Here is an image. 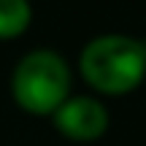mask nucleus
Segmentation results:
<instances>
[{
	"label": "nucleus",
	"instance_id": "7ed1b4c3",
	"mask_svg": "<svg viewBox=\"0 0 146 146\" xmlns=\"http://www.w3.org/2000/svg\"><path fill=\"white\" fill-rule=\"evenodd\" d=\"M54 127L70 141H98L108 127V111L95 98H68L52 114Z\"/></svg>",
	"mask_w": 146,
	"mask_h": 146
},
{
	"label": "nucleus",
	"instance_id": "f257e3e1",
	"mask_svg": "<svg viewBox=\"0 0 146 146\" xmlns=\"http://www.w3.org/2000/svg\"><path fill=\"white\" fill-rule=\"evenodd\" d=\"M81 76L103 95H125L146 76V43L130 35H100L81 52Z\"/></svg>",
	"mask_w": 146,
	"mask_h": 146
},
{
	"label": "nucleus",
	"instance_id": "f03ea898",
	"mask_svg": "<svg viewBox=\"0 0 146 146\" xmlns=\"http://www.w3.org/2000/svg\"><path fill=\"white\" fill-rule=\"evenodd\" d=\"M70 70L68 62L52 49H35L25 54L11 76L14 100L25 111L38 116L54 114L68 100Z\"/></svg>",
	"mask_w": 146,
	"mask_h": 146
},
{
	"label": "nucleus",
	"instance_id": "20e7f679",
	"mask_svg": "<svg viewBox=\"0 0 146 146\" xmlns=\"http://www.w3.org/2000/svg\"><path fill=\"white\" fill-rule=\"evenodd\" d=\"M33 19L27 0H0V41L19 38Z\"/></svg>",
	"mask_w": 146,
	"mask_h": 146
}]
</instances>
